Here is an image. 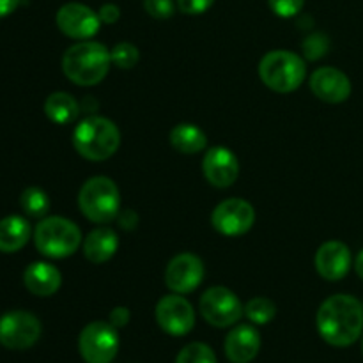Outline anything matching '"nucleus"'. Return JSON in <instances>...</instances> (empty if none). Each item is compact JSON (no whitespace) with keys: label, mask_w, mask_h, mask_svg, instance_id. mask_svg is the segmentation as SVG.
Instances as JSON below:
<instances>
[{"label":"nucleus","mask_w":363,"mask_h":363,"mask_svg":"<svg viewBox=\"0 0 363 363\" xmlns=\"http://www.w3.org/2000/svg\"><path fill=\"white\" fill-rule=\"evenodd\" d=\"M318 330L330 346H351L363 333V303L350 294L326 298L318 311Z\"/></svg>","instance_id":"nucleus-1"},{"label":"nucleus","mask_w":363,"mask_h":363,"mask_svg":"<svg viewBox=\"0 0 363 363\" xmlns=\"http://www.w3.org/2000/svg\"><path fill=\"white\" fill-rule=\"evenodd\" d=\"M112 57L101 43L82 41L69 46L62 57V71L73 84L92 87L108 74Z\"/></svg>","instance_id":"nucleus-2"},{"label":"nucleus","mask_w":363,"mask_h":363,"mask_svg":"<svg viewBox=\"0 0 363 363\" xmlns=\"http://www.w3.org/2000/svg\"><path fill=\"white\" fill-rule=\"evenodd\" d=\"M73 145L80 156L91 162L112 158L121 145V131L106 117L92 116L82 121L73 133Z\"/></svg>","instance_id":"nucleus-3"},{"label":"nucleus","mask_w":363,"mask_h":363,"mask_svg":"<svg viewBox=\"0 0 363 363\" xmlns=\"http://www.w3.org/2000/svg\"><path fill=\"white\" fill-rule=\"evenodd\" d=\"M262 84L275 92H293L307 78V66L298 53L289 50H273L262 57L259 64Z\"/></svg>","instance_id":"nucleus-4"},{"label":"nucleus","mask_w":363,"mask_h":363,"mask_svg":"<svg viewBox=\"0 0 363 363\" xmlns=\"http://www.w3.org/2000/svg\"><path fill=\"white\" fill-rule=\"evenodd\" d=\"M78 208L92 223L112 222L121 209L119 188L106 176L91 177L80 188Z\"/></svg>","instance_id":"nucleus-5"},{"label":"nucleus","mask_w":363,"mask_h":363,"mask_svg":"<svg viewBox=\"0 0 363 363\" xmlns=\"http://www.w3.org/2000/svg\"><path fill=\"white\" fill-rule=\"evenodd\" d=\"M35 248L50 259H66L73 255L82 245L78 225L62 216H48L35 225Z\"/></svg>","instance_id":"nucleus-6"},{"label":"nucleus","mask_w":363,"mask_h":363,"mask_svg":"<svg viewBox=\"0 0 363 363\" xmlns=\"http://www.w3.org/2000/svg\"><path fill=\"white\" fill-rule=\"evenodd\" d=\"M78 351L87 363H110L119 351V333L112 323H89L78 337Z\"/></svg>","instance_id":"nucleus-7"},{"label":"nucleus","mask_w":363,"mask_h":363,"mask_svg":"<svg viewBox=\"0 0 363 363\" xmlns=\"http://www.w3.org/2000/svg\"><path fill=\"white\" fill-rule=\"evenodd\" d=\"M199 308L206 321L216 328H227L236 325L245 314V307L241 305L240 298L230 289L222 286L211 287L206 291L199 301Z\"/></svg>","instance_id":"nucleus-8"},{"label":"nucleus","mask_w":363,"mask_h":363,"mask_svg":"<svg viewBox=\"0 0 363 363\" xmlns=\"http://www.w3.org/2000/svg\"><path fill=\"white\" fill-rule=\"evenodd\" d=\"M41 330V321L30 312H7L0 318V344L7 350H28L39 340Z\"/></svg>","instance_id":"nucleus-9"},{"label":"nucleus","mask_w":363,"mask_h":363,"mask_svg":"<svg viewBox=\"0 0 363 363\" xmlns=\"http://www.w3.org/2000/svg\"><path fill=\"white\" fill-rule=\"evenodd\" d=\"M211 223L223 236H241L254 227L255 209L243 199H227L215 208Z\"/></svg>","instance_id":"nucleus-10"},{"label":"nucleus","mask_w":363,"mask_h":363,"mask_svg":"<svg viewBox=\"0 0 363 363\" xmlns=\"http://www.w3.org/2000/svg\"><path fill=\"white\" fill-rule=\"evenodd\" d=\"M155 318L160 328L174 337H183L194 330L195 311L190 301L181 294H169L158 301Z\"/></svg>","instance_id":"nucleus-11"},{"label":"nucleus","mask_w":363,"mask_h":363,"mask_svg":"<svg viewBox=\"0 0 363 363\" xmlns=\"http://www.w3.org/2000/svg\"><path fill=\"white\" fill-rule=\"evenodd\" d=\"M57 27L62 34L73 39H91L94 38L101 27L99 14L94 13L89 6L80 2L64 4L57 11Z\"/></svg>","instance_id":"nucleus-12"},{"label":"nucleus","mask_w":363,"mask_h":363,"mask_svg":"<svg viewBox=\"0 0 363 363\" xmlns=\"http://www.w3.org/2000/svg\"><path fill=\"white\" fill-rule=\"evenodd\" d=\"M204 280V264L194 254H179L170 259L165 269V284L172 293H194Z\"/></svg>","instance_id":"nucleus-13"},{"label":"nucleus","mask_w":363,"mask_h":363,"mask_svg":"<svg viewBox=\"0 0 363 363\" xmlns=\"http://www.w3.org/2000/svg\"><path fill=\"white\" fill-rule=\"evenodd\" d=\"M202 170H204L206 179L213 186L229 188L236 183L240 176V160L230 149L216 145L206 152L202 160Z\"/></svg>","instance_id":"nucleus-14"},{"label":"nucleus","mask_w":363,"mask_h":363,"mask_svg":"<svg viewBox=\"0 0 363 363\" xmlns=\"http://www.w3.org/2000/svg\"><path fill=\"white\" fill-rule=\"evenodd\" d=\"M311 91L321 101L337 105L351 96V82L344 71L325 66L311 74Z\"/></svg>","instance_id":"nucleus-15"},{"label":"nucleus","mask_w":363,"mask_h":363,"mask_svg":"<svg viewBox=\"0 0 363 363\" xmlns=\"http://www.w3.org/2000/svg\"><path fill=\"white\" fill-rule=\"evenodd\" d=\"M351 252L342 241H326L315 254V268L325 280H342L351 269Z\"/></svg>","instance_id":"nucleus-16"},{"label":"nucleus","mask_w":363,"mask_h":363,"mask_svg":"<svg viewBox=\"0 0 363 363\" xmlns=\"http://www.w3.org/2000/svg\"><path fill=\"white\" fill-rule=\"evenodd\" d=\"M223 350L229 362L250 363L261 350V335L254 326L240 325L227 333Z\"/></svg>","instance_id":"nucleus-17"},{"label":"nucleus","mask_w":363,"mask_h":363,"mask_svg":"<svg viewBox=\"0 0 363 363\" xmlns=\"http://www.w3.org/2000/svg\"><path fill=\"white\" fill-rule=\"evenodd\" d=\"M23 284L35 296H52L62 284V275L50 262H32L23 273Z\"/></svg>","instance_id":"nucleus-18"},{"label":"nucleus","mask_w":363,"mask_h":363,"mask_svg":"<svg viewBox=\"0 0 363 363\" xmlns=\"http://www.w3.org/2000/svg\"><path fill=\"white\" fill-rule=\"evenodd\" d=\"M119 248V238L116 230L108 227H98L84 240V255L94 264H103L116 255Z\"/></svg>","instance_id":"nucleus-19"},{"label":"nucleus","mask_w":363,"mask_h":363,"mask_svg":"<svg viewBox=\"0 0 363 363\" xmlns=\"http://www.w3.org/2000/svg\"><path fill=\"white\" fill-rule=\"evenodd\" d=\"M30 223L23 216L11 215L0 220V252L14 254L21 250L30 240Z\"/></svg>","instance_id":"nucleus-20"},{"label":"nucleus","mask_w":363,"mask_h":363,"mask_svg":"<svg viewBox=\"0 0 363 363\" xmlns=\"http://www.w3.org/2000/svg\"><path fill=\"white\" fill-rule=\"evenodd\" d=\"M169 140L177 152L183 155H197L208 147V137L199 126L190 123H181L172 128Z\"/></svg>","instance_id":"nucleus-21"},{"label":"nucleus","mask_w":363,"mask_h":363,"mask_svg":"<svg viewBox=\"0 0 363 363\" xmlns=\"http://www.w3.org/2000/svg\"><path fill=\"white\" fill-rule=\"evenodd\" d=\"M45 113L52 123L64 126L77 121V117L80 116V105L67 92H53L46 98Z\"/></svg>","instance_id":"nucleus-22"},{"label":"nucleus","mask_w":363,"mask_h":363,"mask_svg":"<svg viewBox=\"0 0 363 363\" xmlns=\"http://www.w3.org/2000/svg\"><path fill=\"white\" fill-rule=\"evenodd\" d=\"M20 206L25 215L32 216V218H43L50 211V199L45 190L30 186L20 195Z\"/></svg>","instance_id":"nucleus-23"},{"label":"nucleus","mask_w":363,"mask_h":363,"mask_svg":"<svg viewBox=\"0 0 363 363\" xmlns=\"http://www.w3.org/2000/svg\"><path fill=\"white\" fill-rule=\"evenodd\" d=\"M243 312L248 318V321L254 323V325H268V323H272L273 318L277 315V307L272 300L259 296L248 301V303L245 305Z\"/></svg>","instance_id":"nucleus-24"},{"label":"nucleus","mask_w":363,"mask_h":363,"mask_svg":"<svg viewBox=\"0 0 363 363\" xmlns=\"http://www.w3.org/2000/svg\"><path fill=\"white\" fill-rule=\"evenodd\" d=\"M176 363H216V354L208 344L191 342L179 351Z\"/></svg>","instance_id":"nucleus-25"},{"label":"nucleus","mask_w":363,"mask_h":363,"mask_svg":"<svg viewBox=\"0 0 363 363\" xmlns=\"http://www.w3.org/2000/svg\"><path fill=\"white\" fill-rule=\"evenodd\" d=\"M110 57H112V62L119 69H131L140 60V52H138V48L135 45L123 41L113 46L112 52H110Z\"/></svg>","instance_id":"nucleus-26"},{"label":"nucleus","mask_w":363,"mask_h":363,"mask_svg":"<svg viewBox=\"0 0 363 363\" xmlns=\"http://www.w3.org/2000/svg\"><path fill=\"white\" fill-rule=\"evenodd\" d=\"M144 9L156 20H167L176 11V4L174 0H144Z\"/></svg>","instance_id":"nucleus-27"},{"label":"nucleus","mask_w":363,"mask_h":363,"mask_svg":"<svg viewBox=\"0 0 363 363\" xmlns=\"http://www.w3.org/2000/svg\"><path fill=\"white\" fill-rule=\"evenodd\" d=\"M273 13L280 18H293L303 9L305 0H268Z\"/></svg>","instance_id":"nucleus-28"},{"label":"nucleus","mask_w":363,"mask_h":363,"mask_svg":"<svg viewBox=\"0 0 363 363\" xmlns=\"http://www.w3.org/2000/svg\"><path fill=\"white\" fill-rule=\"evenodd\" d=\"M303 50L307 53L308 59H319L326 53L328 50V39L323 34H312L305 39Z\"/></svg>","instance_id":"nucleus-29"},{"label":"nucleus","mask_w":363,"mask_h":363,"mask_svg":"<svg viewBox=\"0 0 363 363\" xmlns=\"http://www.w3.org/2000/svg\"><path fill=\"white\" fill-rule=\"evenodd\" d=\"M215 4V0H177V7L184 14H202Z\"/></svg>","instance_id":"nucleus-30"},{"label":"nucleus","mask_w":363,"mask_h":363,"mask_svg":"<svg viewBox=\"0 0 363 363\" xmlns=\"http://www.w3.org/2000/svg\"><path fill=\"white\" fill-rule=\"evenodd\" d=\"M98 14L101 23L112 25L121 18V9L116 6V4H103V6L99 7Z\"/></svg>","instance_id":"nucleus-31"},{"label":"nucleus","mask_w":363,"mask_h":363,"mask_svg":"<svg viewBox=\"0 0 363 363\" xmlns=\"http://www.w3.org/2000/svg\"><path fill=\"white\" fill-rule=\"evenodd\" d=\"M110 323H112L116 328H123L130 323V311L126 307H116L110 312Z\"/></svg>","instance_id":"nucleus-32"},{"label":"nucleus","mask_w":363,"mask_h":363,"mask_svg":"<svg viewBox=\"0 0 363 363\" xmlns=\"http://www.w3.org/2000/svg\"><path fill=\"white\" fill-rule=\"evenodd\" d=\"M20 6V0H0V18L9 16Z\"/></svg>","instance_id":"nucleus-33"},{"label":"nucleus","mask_w":363,"mask_h":363,"mask_svg":"<svg viewBox=\"0 0 363 363\" xmlns=\"http://www.w3.org/2000/svg\"><path fill=\"white\" fill-rule=\"evenodd\" d=\"M354 272H357L358 277L363 280V250L358 252L357 259H354Z\"/></svg>","instance_id":"nucleus-34"},{"label":"nucleus","mask_w":363,"mask_h":363,"mask_svg":"<svg viewBox=\"0 0 363 363\" xmlns=\"http://www.w3.org/2000/svg\"><path fill=\"white\" fill-rule=\"evenodd\" d=\"M362 353H363V337H362Z\"/></svg>","instance_id":"nucleus-35"}]
</instances>
